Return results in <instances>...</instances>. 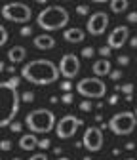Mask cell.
Wrapping results in <instances>:
<instances>
[{"instance_id": "obj_1", "label": "cell", "mask_w": 137, "mask_h": 160, "mask_svg": "<svg viewBox=\"0 0 137 160\" xmlns=\"http://www.w3.org/2000/svg\"><path fill=\"white\" fill-rule=\"evenodd\" d=\"M61 72L53 61L50 59H32L21 67V78L36 86H48L59 80Z\"/></svg>"}, {"instance_id": "obj_2", "label": "cell", "mask_w": 137, "mask_h": 160, "mask_svg": "<svg viewBox=\"0 0 137 160\" xmlns=\"http://www.w3.org/2000/svg\"><path fill=\"white\" fill-rule=\"evenodd\" d=\"M21 105V95L17 93V88L10 86L8 80L0 82V128L10 126Z\"/></svg>"}, {"instance_id": "obj_3", "label": "cell", "mask_w": 137, "mask_h": 160, "mask_svg": "<svg viewBox=\"0 0 137 160\" xmlns=\"http://www.w3.org/2000/svg\"><path fill=\"white\" fill-rule=\"evenodd\" d=\"M71 21V13L67 8L55 4V6H46L36 17V23L42 31L50 32V31H59L65 29Z\"/></svg>"}, {"instance_id": "obj_4", "label": "cell", "mask_w": 137, "mask_h": 160, "mask_svg": "<svg viewBox=\"0 0 137 160\" xmlns=\"http://www.w3.org/2000/svg\"><path fill=\"white\" fill-rule=\"evenodd\" d=\"M57 124L55 114L48 109H34L25 116V126L32 133H50Z\"/></svg>"}, {"instance_id": "obj_5", "label": "cell", "mask_w": 137, "mask_h": 160, "mask_svg": "<svg viewBox=\"0 0 137 160\" xmlns=\"http://www.w3.org/2000/svg\"><path fill=\"white\" fill-rule=\"evenodd\" d=\"M109 130L116 135H130L135 132V126H137V118H135V112L131 111H122V112H116L110 116V120L107 122Z\"/></svg>"}, {"instance_id": "obj_6", "label": "cell", "mask_w": 137, "mask_h": 160, "mask_svg": "<svg viewBox=\"0 0 137 160\" xmlns=\"http://www.w3.org/2000/svg\"><path fill=\"white\" fill-rule=\"evenodd\" d=\"M76 92L84 99H101L107 93V84L99 76H90V78L78 80L76 82Z\"/></svg>"}, {"instance_id": "obj_7", "label": "cell", "mask_w": 137, "mask_h": 160, "mask_svg": "<svg viewBox=\"0 0 137 160\" xmlns=\"http://www.w3.org/2000/svg\"><path fill=\"white\" fill-rule=\"evenodd\" d=\"M0 13H2V17L8 19V21H12V23H21V25H27L31 19H32L31 6H27L23 2H8V4L2 6Z\"/></svg>"}, {"instance_id": "obj_8", "label": "cell", "mask_w": 137, "mask_h": 160, "mask_svg": "<svg viewBox=\"0 0 137 160\" xmlns=\"http://www.w3.org/2000/svg\"><path fill=\"white\" fill-rule=\"evenodd\" d=\"M84 122L78 116L74 114H65L59 122L55 124V135L59 137V139H71L74 137V133L78 132V128H80Z\"/></svg>"}, {"instance_id": "obj_9", "label": "cell", "mask_w": 137, "mask_h": 160, "mask_svg": "<svg viewBox=\"0 0 137 160\" xmlns=\"http://www.w3.org/2000/svg\"><path fill=\"white\" fill-rule=\"evenodd\" d=\"M103 143H105V137H103V130L99 126H90V128H86L84 137H82V145H84L86 151L97 152V151L103 149Z\"/></svg>"}, {"instance_id": "obj_10", "label": "cell", "mask_w": 137, "mask_h": 160, "mask_svg": "<svg viewBox=\"0 0 137 160\" xmlns=\"http://www.w3.org/2000/svg\"><path fill=\"white\" fill-rule=\"evenodd\" d=\"M57 67H59L61 76L71 80V78L78 76V72H80V57H78L76 53H65L61 57V61L57 63Z\"/></svg>"}, {"instance_id": "obj_11", "label": "cell", "mask_w": 137, "mask_h": 160, "mask_svg": "<svg viewBox=\"0 0 137 160\" xmlns=\"http://www.w3.org/2000/svg\"><path fill=\"white\" fill-rule=\"evenodd\" d=\"M109 27V13L105 12H93L90 13V19L86 23V31L91 34V36H99L107 31Z\"/></svg>"}, {"instance_id": "obj_12", "label": "cell", "mask_w": 137, "mask_h": 160, "mask_svg": "<svg viewBox=\"0 0 137 160\" xmlns=\"http://www.w3.org/2000/svg\"><path fill=\"white\" fill-rule=\"evenodd\" d=\"M130 40V29L126 25H118V27H114L109 36H107V46L110 50H120L126 42Z\"/></svg>"}, {"instance_id": "obj_13", "label": "cell", "mask_w": 137, "mask_h": 160, "mask_svg": "<svg viewBox=\"0 0 137 160\" xmlns=\"http://www.w3.org/2000/svg\"><path fill=\"white\" fill-rule=\"evenodd\" d=\"M84 36H86V32L78 27H69L63 31V40L65 42H71V44H80L84 40Z\"/></svg>"}, {"instance_id": "obj_14", "label": "cell", "mask_w": 137, "mask_h": 160, "mask_svg": "<svg viewBox=\"0 0 137 160\" xmlns=\"http://www.w3.org/2000/svg\"><path fill=\"white\" fill-rule=\"evenodd\" d=\"M91 71H93V74L95 76H99V78H103V76H109V72L112 71L110 69V61L109 59H97V61L91 65Z\"/></svg>"}, {"instance_id": "obj_15", "label": "cell", "mask_w": 137, "mask_h": 160, "mask_svg": "<svg viewBox=\"0 0 137 160\" xmlns=\"http://www.w3.org/2000/svg\"><path fill=\"white\" fill-rule=\"evenodd\" d=\"M32 44L38 48V50H51L53 46H55V38L51 36V34H38V36H34V40H32Z\"/></svg>"}, {"instance_id": "obj_16", "label": "cell", "mask_w": 137, "mask_h": 160, "mask_svg": "<svg viewBox=\"0 0 137 160\" xmlns=\"http://www.w3.org/2000/svg\"><path fill=\"white\" fill-rule=\"evenodd\" d=\"M38 147V137L36 133H23L21 139H19V149H23V151H34Z\"/></svg>"}, {"instance_id": "obj_17", "label": "cell", "mask_w": 137, "mask_h": 160, "mask_svg": "<svg viewBox=\"0 0 137 160\" xmlns=\"http://www.w3.org/2000/svg\"><path fill=\"white\" fill-rule=\"evenodd\" d=\"M25 57H27V48L23 46H13L8 50V59L12 63H23Z\"/></svg>"}, {"instance_id": "obj_18", "label": "cell", "mask_w": 137, "mask_h": 160, "mask_svg": "<svg viewBox=\"0 0 137 160\" xmlns=\"http://www.w3.org/2000/svg\"><path fill=\"white\" fill-rule=\"evenodd\" d=\"M128 6H130L128 0H110L109 2V8L112 13H124L128 10Z\"/></svg>"}, {"instance_id": "obj_19", "label": "cell", "mask_w": 137, "mask_h": 160, "mask_svg": "<svg viewBox=\"0 0 137 160\" xmlns=\"http://www.w3.org/2000/svg\"><path fill=\"white\" fill-rule=\"evenodd\" d=\"M133 84H122L120 86V92L126 95V101H131V99H133Z\"/></svg>"}, {"instance_id": "obj_20", "label": "cell", "mask_w": 137, "mask_h": 160, "mask_svg": "<svg viewBox=\"0 0 137 160\" xmlns=\"http://www.w3.org/2000/svg\"><path fill=\"white\" fill-rule=\"evenodd\" d=\"M8 36H10V34H8L6 27H4L2 23H0V48H2V46H4V44L8 42Z\"/></svg>"}, {"instance_id": "obj_21", "label": "cell", "mask_w": 137, "mask_h": 160, "mask_svg": "<svg viewBox=\"0 0 137 160\" xmlns=\"http://www.w3.org/2000/svg\"><path fill=\"white\" fill-rule=\"evenodd\" d=\"M80 55H82L84 59H91V57L95 55V48H91V46H86V48L80 52Z\"/></svg>"}, {"instance_id": "obj_22", "label": "cell", "mask_w": 137, "mask_h": 160, "mask_svg": "<svg viewBox=\"0 0 137 160\" xmlns=\"http://www.w3.org/2000/svg\"><path fill=\"white\" fill-rule=\"evenodd\" d=\"M76 13L78 15H90V6L88 4H78L76 6Z\"/></svg>"}, {"instance_id": "obj_23", "label": "cell", "mask_w": 137, "mask_h": 160, "mask_svg": "<svg viewBox=\"0 0 137 160\" xmlns=\"http://www.w3.org/2000/svg\"><path fill=\"white\" fill-rule=\"evenodd\" d=\"M38 147L46 151V149H50V147H51V141H50L48 137H42V139H38Z\"/></svg>"}, {"instance_id": "obj_24", "label": "cell", "mask_w": 137, "mask_h": 160, "mask_svg": "<svg viewBox=\"0 0 137 160\" xmlns=\"http://www.w3.org/2000/svg\"><path fill=\"white\" fill-rule=\"evenodd\" d=\"M61 101H63L65 105H71V103L74 101V95H72L71 92H65V93H63V97H61Z\"/></svg>"}, {"instance_id": "obj_25", "label": "cell", "mask_w": 137, "mask_h": 160, "mask_svg": "<svg viewBox=\"0 0 137 160\" xmlns=\"http://www.w3.org/2000/svg\"><path fill=\"white\" fill-rule=\"evenodd\" d=\"M78 107H80V111H84V112H88V111H91V109H93V105L88 101V99H82V103L78 105Z\"/></svg>"}, {"instance_id": "obj_26", "label": "cell", "mask_w": 137, "mask_h": 160, "mask_svg": "<svg viewBox=\"0 0 137 160\" xmlns=\"http://www.w3.org/2000/svg\"><path fill=\"white\" fill-rule=\"evenodd\" d=\"M10 130H12V132H15V133H19V132L23 130V124H21V122H17V120H13V122L10 124Z\"/></svg>"}, {"instance_id": "obj_27", "label": "cell", "mask_w": 137, "mask_h": 160, "mask_svg": "<svg viewBox=\"0 0 137 160\" xmlns=\"http://www.w3.org/2000/svg\"><path fill=\"white\" fill-rule=\"evenodd\" d=\"M32 99H34V93L32 92H23V95H21V101L23 103H31Z\"/></svg>"}, {"instance_id": "obj_28", "label": "cell", "mask_w": 137, "mask_h": 160, "mask_svg": "<svg viewBox=\"0 0 137 160\" xmlns=\"http://www.w3.org/2000/svg\"><path fill=\"white\" fill-rule=\"evenodd\" d=\"M8 84L13 86V88H19V84H21V76H15V74H13V76L8 80Z\"/></svg>"}, {"instance_id": "obj_29", "label": "cell", "mask_w": 137, "mask_h": 160, "mask_svg": "<svg viewBox=\"0 0 137 160\" xmlns=\"http://www.w3.org/2000/svg\"><path fill=\"white\" fill-rule=\"evenodd\" d=\"M59 88H61V92H71L72 90V82L71 80H63V82L59 84Z\"/></svg>"}, {"instance_id": "obj_30", "label": "cell", "mask_w": 137, "mask_h": 160, "mask_svg": "<svg viewBox=\"0 0 137 160\" xmlns=\"http://www.w3.org/2000/svg\"><path fill=\"white\" fill-rule=\"evenodd\" d=\"M99 55L105 57V59H109V57H110V48H109V46H101V48H99Z\"/></svg>"}, {"instance_id": "obj_31", "label": "cell", "mask_w": 137, "mask_h": 160, "mask_svg": "<svg viewBox=\"0 0 137 160\" xmlns=\"http://www.w3.org/2000/svg\"><path fill=\"white\" fill-rule=\"evenodd\" d=\"M12 149V141L10 139H2L0 141V151H10Z\"/></svg>"}, {"instance_id": "obj_32", "label": "cell", "mask_w": 137, "mask_h": 160, "mask_svg": "<svg viewBox=\"0 0 137 160\" xmlns=\"http://www.w3.org/2000/svg\"><path fill=\"white\" fill-rule=\"evenodd\" d=\"M19 34H21V36H31V34H32V27L23 25V27H21V31H19Z\"/></svg>"}, {"instance_id": "obj_33", "label": "cell", "mask_w": 137, "mask_h": 160, "mask_svg": "<svg viewBox=\"0 0 137 160\" xmlns=\"http://www.w3.org/2000/svg\"><path fill=\"white\" fill-rule=\"evenodd\" d=\"M109 76H110V80H114V82H116V80L122 78V71H118V69H116V71H110Z\"/></svg>"}, {"instance_id": "obj_34", "label": "cell", "mask_w": 137, "mask_h": 160, "mask_svg": "<svg viewBox=\"0 0 137 160\" xmlns=\"http://www.w3.org/2000/svg\"><path fill=\"white\" fill-rule=\"evenodd\" d=\"M116 61H118V65H128L130 63V55H118V59H116Z\"/></svg>"}, {"instance_id": "obj_35", "label": "cell", "mask_w": 137, "mask_h": 160, "mask_svg": "<svg viewBox=\"0 0 137 160\" xmlns=\"http://www.w3.org/2000/svg\"><path fill=\"white\" fill-rule=\"evenodd\" d=\"M126 19H128V23H131V25H133V23H137V12H130Z\"/></svg>"}, {"instance_id": "obj_36", "label": "cell", "mask_w": 137, "mask_h": 160, "mask_svg": "<svg viewBox=\"0 0 137 160\" xmlns=\"http://www.w3.org/2000/svg\"><path fill=\"white\" fill-rule=\"evenodd\" d=\"M29 160H48V154L46 152H38V154H32Z\"/></svg>"}, {"instance_id": "obj_37", "label": "cell", "mask_w": 137, "mask_h": 160, "mask_svg": "<svg viewBox=\"0 0 137 160\" xmlns=\"http://www.w3.org/2000/svg\"><path fill=\"white\" fill-rule=\"evenodd\" d=\"M118 101H120V97L116 95V93H112V95L109 97V103H110V105H116V103H118Z\"/></svg>"}, {"instance_id": "obj_38", "label": "cell", "mask_w": 137, "mask_h": 160, "mask_svg": "<svg viewBox=\"0 0 137 160\" xmlns=\"http://www.w3.org/2000/svg\"><path fill=\"white\" fill-rule=\"evenodd\" d=\"M130 46L133 50H137V36H130Z\"/></svg>"}, {"instance_id": "obj_39", "label": "cell", "mask_w": 137, "mask_h": 160, "mask_svg": "<svg viewBox=\"0 0 137 160\" xmlns=\"http://www.w3.org/2000/svg\"><path fill=\"white\" fill-rule=\"evenodd\" d=\"M126 149H128V151H133V149H135V143H130V141H128V143H126Z\"/></svg>"}, {"instance_id": "obj_40", "label": "cell", "mask_w": 137, "mask_h": 160, "mask_svg": "<svg viewBox=\"0 0 137 160\" xmlns=\"http://www.w3.org/2000/svg\"><path fill=\"white\" fill-rule=\"evenodd\" d=\"M57 101H59V97H55V95L50 97V103H57Z\"/></svg>"}, {"instance_id": "obj_41", "label": "cell", "mask_w": 137, "mask_h": 160, "mask_svg": "<svg viewBox=\"0 0 137 160\" xmlns=\"http://www.w3.org/2000/svg\"><path fill=\"white\" fill-rule=\"evenodd\" d=\"M6 69H8V72H12V74H13V72H15V67H13V65H8V67H6Z\"/></svg>"}, {"instance_id": "obj_42", "label": "cell", "mask_w": 137, "mask_h": 160, "mask_svg": "<svg viewBox=\"0 0 137 160\" xmlns=\"http://www.w3.org/2000/svg\"><path fill=\"white\" fill-rule=\"evenodd\" d=\"M90 2H99V4H105V2H110V0H90Z\"/></svg>"}, {"instance_id": "obj_43", "label": "cell", "mask_w": 137, "mask_h": 160, "mask_svg": "<svg viewBox=\"0 0 137 160\" xmlns=\"http://www.w3.org/2000/svg\"><path fill=\"white\" fill-rule=\"evenodd\" d=\"M2 71H6V65H4V61H0V72Z\"/></svg>"}, {"instance_id": "obj_44", "label": "cell", "mask_w": 137, "mask_h": 160, "mask_svg": "<svg viewBox=\"0 0 137 160\" xmlns=\"http://www.w3.org/2000/svg\"><path fill=\"white\" fill-rule=\"evenodd\" d=\"M34 2H36V4H46L48 0H34Z\"/></svg>"}, {"instance_id": "obj_45", "label": "cell", "mask_w": 137, "mask_h": 160, "mask_svg": "<svg viewBox=\"0 0 137 160\" xmlns=\"http://www.w3.org/2000/svg\"><path fill=\"white\" fill-rule=\"evenodd\" d=\"M57 160H71V158H67V156H59Z\"/></svg>"}, {"instance_id": "obj_46", "label": "cell", "mask_w": 137, "mask_h": 160, "mask_svg": "<svg viewBox=\"0 0 137 160\" xmlns=\"http://www.w3.org/2000/svg\"><path fill=\"white\" fill-rule=\"evenodd\" d=\"M12 160H21V158H17V156H15V158H12Z\"/></svg>"}, {"instance_id": "obj_47", "label": "cell", "mask_w": 137, "mask_h": 160, "mask_svg": "<svg viewBox=\"0 0 137 160\" xmlns=\"http://www.w3.org/2000/svg\"><path fill=\"white\" fill-rule=\"evenodd\" d=\"M124 160H135V158H124Z\"/></svg>"}, {"instance_id": "obj_48", "label": "cell", "mask_w": 137, "mask_h": 160, "mask_svg": "<svg viewBox=\"0 0 137 160\" xmlns=\"http://www.w3.org/2000/svg\"><path fill=\"white\" fill-rule=\"evenodd\" d=\"M135 118H137V107H135Z\"/></svg>"}, {"instance_id": "obj_49", "label": "cell", "mask_w": 137, "mask_h": 160, "mask_svg": "<svg viewBox=\"0 0 137 160\" xmlns=\"http://www.w3.org/2000/svg\"><path fill=\"white\" fill-rule=\"evenodd\" d=\"M61 2H67V0H61Z\"/></svg>"}, {"instance_id": "obj_50", "label": "cell", "mask_w": 137, "mask_h": 160, "mask_svg": "<svg viewBox=\"0 0 137 160\" xmlns=\"http://www.w3.org/2000/svg\"><path fill=\"white\" fill-rule=\"evenodd\" d=\"M0 160H2V158H0Z\"/></svg>"}]
</instances>
